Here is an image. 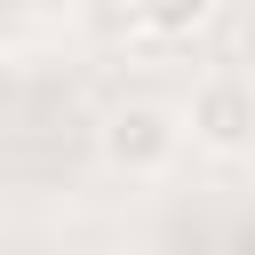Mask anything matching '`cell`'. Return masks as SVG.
<instances>
[{
  "label": "cell",
  "instance_id": "3957f363",
  "mask_svg": "<svg viewBox=\"0 0 255 255\" xmlns=\"http://www.w3.org/2000/svg\"><path fill=\"white\" fill-rule=\"evenodd\" d=\"M128 8H135V24H143L151 40H167V48H175V40H199V32L215 24V0H128Z\"/></svg>",
  "mask_w": 255,
  "mask_h": 255
},
{
  "label": "cell",
  "instance_id": "6da1fadb",
  "mask_svg": "<svg viewBox=\"0 0 255 255\" xmlns=\"http://www.w3.org/2000/svg\"><path fill=\"white\" fill-rule=\"evenodd\" d=\"M183 151V120L167 104H112L104 112V159L120 175H167Z\"/></svg>",
  "mask_w": 255,
  "mask_h": 255
},
{
  "label": "cell",
  "instance_id": "7a4b0ae2",
  "mask_svg": "<svg viewBox=\"0 0 255 255\" xmlns=\"http://www.w3.org/2000/svg\"><path fill=\"white\" fill-rule=\"evenodd\" d=\"M191 143H207L215 159H239L255 143V88H247V72H207L191 88Z\"/></svg>",
  "mask_w": 255,
  "mask_h": 255
}]
</instances>
